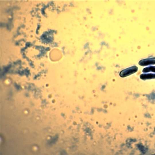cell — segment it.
Segmentation results:
<instances>
[{
  "label": "cell",
  "mask_w": 155,
  "mask_h": 155,
  "mask_svg": "<svg viewBox=\"0 0 155 155\" xmlns=\"http://www.w3.org/2000/svg\"><path fill=\"white\" fill-rule=\"evenodd\" d=\"M140 78L143 80L155 79V74L145 73L140 75Z\"/></svg>",
  "instance_id": "3957f363"
},
{
  "label": "cell",
  "mask_w": 155,
  "mask_h": 155,
  "mask_svg": "<svg viewBox=\"0 0 155 155\" xmlns=\"http://www.w3.org/2000/svg\"><path fill=\"white\" fill-rule=\"evenodd\" d=\"M138 70V68L137 66H133L122 71L121 75V76L123 77L129 76L136 73Z\"/></svg>",
  "instance_id": "6da1fadb"
},
{
  "label": "cell",
  "mask_w": 155,
  "mask_h": 155,
  "mask_svg": "<svg viewBox=\"0 0 155 155\" xmlns=\"http://www.w3.org/2000/svg\"><path fill=\"white\" fill-rule=\"evenodd\" d=\"M143 73H147L149 72L155 73V66H150L144 68L142 70Z\"/></svg>",
  "instance_id": "277c9868"
},
{
  "label": "cell",
  "mask_w": 155,
  "mask_h": 155,
  "mask_svg": "<svg viewBox=\"0 0 155 155\" xmlns=\"http://www.w3.org/2000/svg\"><path fill=\"white\" fill-rule=\"evenodd\" d=\"M152 155H155V154H152Z\"/></svg>",
  "instance_id": "5b68a950"
},
{
  "label": "cell",
  "mask_w": 155,
  "mask_h": 155,
  "mask_svg": "<svg viewBox=\"0 0 155 155\" xmlns=\"http://www.w3.org/2000/svg\"><path fill=\"white\" fill-rule=\"evenodd\" d=\"M138 64L142 66L155 65V58L142 59L140 61Z\"/></svg>",
  "instance_id": "7a4b0ae2"
}]
</instances>
